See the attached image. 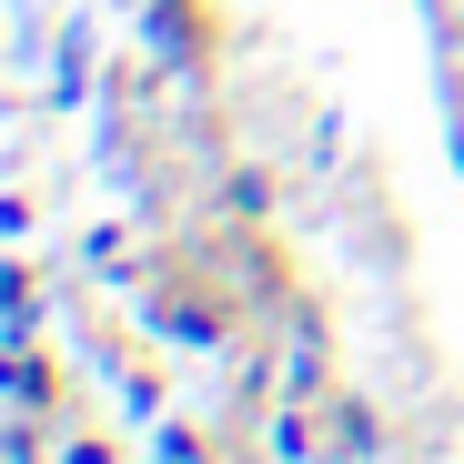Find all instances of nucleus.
Listing matches in <instances>:
<instances>
[]
</instances>
